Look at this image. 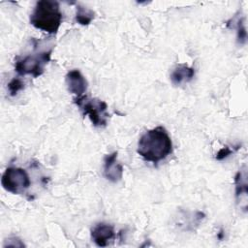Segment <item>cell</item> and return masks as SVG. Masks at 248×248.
Instances as JSON below:
<instances>
[{
	"label": "cell",
	"mask_w": 248,
	"mask_h": 248,
	"mask_svg": "<svg viewBox=\"0 0 248 248\" xmlns=\"http://www.w3.org/2000/svg\"><path fill=\"white\" fill-rule=\"evenodd\" d=\"M63 15L60 11L59 3L50 0H42L30 15V23L37 29L49 34H56L61 23Z\"/></svg>",
	"instance_id": "2"
},
{
	"label": "cell",
	"mask_w": 248,
	"mask_h": 248,
	"mask_svg": "<svg viewBox=\"0 0 248 248\" xmlns=\"http://www.w3.org/2000/svg\"><path fill=\"white\" fill-rule=\"evenodd\" d=\"M74 103L79 108L83 115H87L95 127H105L108 124L109 114L108 105L97 98L87 96L76 97Z\"/></svg>",
	"instance_id": "3"
},
{
	"label": "cell",
	"mask_w": 248,
	"mask_h": 248,
	"mask_svg": "<svg viewBox=\"0 0 248 248\" xmlns=\"http://www.w3.org/2000/svg\"><path fill=\"white\" fill-rule=\"evenodd\" d=\"M66 85L70 93L80 97L87 89V80L78 70H72L66 75Z\"/></svg>",
	"instance_id": "8"
},
{
	"label": "cell",
	"mask_w": 248,
	"mask_h": 248,
	"mask_svg": "<svg viewBox=\"0 0 248 248\" xmlns=\"http://www.w3.org/2000/svg\"><path fill=\"white\" fill-rule=\"evenodd\" d=\"M237 39L240 44H244L246 41V30L242 21H238L237 24Z\"/></svg>",
	"instance_id": "13"
},
{
	"label": "cell",
	"mask_w": 248,
	"mask_h": 248,
	"mask_svg": "<svg viewBox=\"0 0 248 248\" xmlns=\"http://www.w3.org/2000/svg\"><path fill=\"white\" fill-rule=\"evenodd\" d=\"M52 48L37 51L23 57H17L15 62V70L20 76L31 75L34 78L41 76L45 71V66L50 60Z\"/></svg>",
	"instance_id": "4"
},
{
	"label": "cell",
	"mask_w": 248,
	"mask_h": 248,
	"mask_svg": "<svg viewBox=\"0 0 248 248\" xmlns=\"http://www.w3.org/2000/svg\"><path fill=\"white\" fill-rule=\"evenodd\" d=\"M137 152L146 162L157 164L171 154V139L164 127L158 126L146 131L140 137Z\"/></svg>",
	"instance_id": "1"
},
{
	"label": "cell",
	"mask_w": 248,
	"mask_h": 248,
	"mask_svg": "<svg viewBox=\"0 0 248 248\" xmlns=\"http://www.w3.org/2000/svg\"><path fill=\"white\" fill-rule=\"evenodd\" d=\"M235 195L237 199H242L244 198L246 200L247 197V181H246V171L245 170H240L236 173L235 175Z\"/></svg>",
	"instance_id": "11"
},
{
	"label": "cell",
	"mask_w": 248,
	"mask_h": 248,
	"mask_svg": "<svg viewBox=\"0 0 248 248\" xmlns=\"http://www.w3.org/2000/svg\"><path fill=\"white\" fill-rule=\"evenodd\" d=\"M115 237L114 229L111 225L106 223H99L91 230V239L97 246L105 247L109 244Z\"/></svg>",
	"instance_id": "6"
},
{
	"label": "cell",
	"mask_w": 248,
	"mask_h": 248,
	"mask_svg": "<svg viewBox=\"0 0 248 248\" xmlns=\"http://www.w3.org/2000/svg\"><path fill=\"white\" fill-rule=\"evenodd\" d=\"M95 17V13L80 4L77 5V13H76V21L80 25H88Z\"/></svg>",
	"instance_id": "10"
},
{
	"label": "cell",
	"mask_w": 248,
	"mask_h": 248,
	"mask_svg": "<svg viewBox=\"0 0 248 248\" xmlns=\"http://www.w3.org/2000/svg\"><path fill=\"white\" fill-rule=\"evenodd\" d=\"M104 175L111 181L117 182L123 176V167L117 161V152L108 154L104 158Z\"/></svg>",
	"instance_id": "7"
},
{
	"label": "cell",
	"mask_w": 248,
	"mask_h": 248,
	"mask_svg": "<svg viewBox=\"0 0 248 248\" xmlns=\"http://www.w3.org/2000/svg\"><path fill=\"white\" fill-rule=\"evenodd\" d=\"M3 188L13 194H23L30 186L31 180L25 170L17 167H9L2 175Z\"/></svg>",
	"instance_id": "5"
},
{
	"label": "cell",
	"mask_w": 248,
	"mask_h": 248,
	"mask_svg": "<svg viewBox=\"0 0 248 248\" xmlns=\"http://www.w3.org/2000/svg\"><path fill=\"white\" fill-rule=\"evenodd\" d=\"M232 153H233V151H232L229 146H225V147L221 148V149L217 152V154H216V159L219 160V161L224 160V159H226L227 157H229V156H230L231 154H232Z\"/></svg>",
	"instance_id": "14"
},
{
	"label": "cell",
	"mask_w": 248,
	"mask_h": 248,
	"mask_svg": "<svg viewBox=\"0 0 248 248\" xmlns=\"http://www.w3.org/2000/svg\"><path fill=\"white\" fill-rule=\"evenodd\" d=\"M195 76V70L186 64L177 65L170 74V80L174 85L189 82Z\"/></svg>",
	"instance_id": "9"
},
{
	"label": "cell",
	"mask_w": 248,
	"mask_h": 248,
	"mask_svg": "<svg viewBox=\"0 0 248 248\" xmlns=\"http://www.w3.org/2000/svg\"><path fill=\"white\" fill-rule=\"evenodd\" d=\"M24 88V83L23 81L18 78H13L9 84H8V89H9V92H10V95L11 96H15L16 95V93L20 90H22Z\"/></svg>",
	"instance_id": "12"
}]
</instances>
